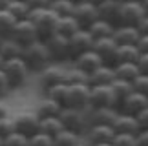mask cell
<instances>
[{
  "mask_svg": "<svg viewBox=\"0 0 148 146\" xmlns=\"http://www.w3.org/2000/svg\"><path fill=\"white\" fill-rule=\"evenodd\" d=\"M22 59H24V62L27 64V68L31 71H40L44 66H48L49 62H53L49 57V51L46 48V42L42 40V38H37V40H33L29 44H26V46H22Z\"/></svg>",
  "mask_w": 148,
  "mask_h": 146,
  "instance_id": "cell-1",
  "label": "cell"
},
{
  "mask_svg": "<svg viewBox=\"0 0 148 146\" xmlns=\"http://www.w3.org/2000/svg\"><path fill=\"white\" fill-rule=\"evenodd\" d=\"M62 126L68 132L79 133V135H84L90 126V117H88V110H79V108H62V111L59 113Z\"/></svg>",
  "mask_w": 148,
  "mask_h": 146,
  "instance_id": "cell-2",
  "label": "cell"
},
{
  "mask_svg": "<svg viewBox=\"0 0 148 146\" xmlns=\"http://www.w3.org/2000/svg\"><path fill=\"white\" fill-rule=\"evenodd\" d=\"M27 18L33 22V26L37 27L38 37L46 38L51 33H55L57 27V20H59V15L55 13L51 8H40V9H31Z\"/></svg>",
  "mask_w": 148,
  "mask_h": 146,
  "instance_id": "cell-3",
  "label": "cell"
},
{
  "mask_svg": "<svg viewBox=\"0 0 148 146\" xmlns=\"http://www.w3.org/2000/svg\"><path fill=\"white\" fill-rule=\"evenodd\" d=\"M46 42V48L49 51V57L53 62L70 64L71 62V49H70V38L60 33H51L49 37L42 38Z\"/></svg>",
  "mask_w": 148,
  "mask_h": 146,
  "instance_id": "cell-4",
  "label": "cell"
},
{
  "mask_svg": "<svg viewBox=\"0 0 148 146\" xmlns=\"http://www.w3.org/2000/svg\"><path fill=\"white\" fill-rule=\"evenodd\" d=\"M2 70H4L5 75H8V81H9V84H11L13 89H18V88L24 86V84L27 82V78H29V73H31V70L27 68V64L24 62L22 57H15V59L4 60Z\"/></svg>",
  "mask_w": 148,
  "mask_h": 146,
  "instance_id": "cell-5",
  "label": "cell"
},
{
  "mask_svg": "<svg viewBox=\"0 0 148 146\" xmlns=\"http://www.w3.org/2000/svg\"><path fill=\"white\" fill-rule=\"evenodd\" d=\"M113 106L119 108V100L113 93L112 84H93L90 86V99H88V110L92 108H104Z\"/></svg>",
  "mask_w": 148,
  "mask_h": 146,
  "instance_id": "cell-6",
  "label": "cell"
},
{
  "mask_svg": "<svg viewBox=\"0 0 148 146\" xmlns=\"http://www.w3.org/2000/svg\"><path fill=\"white\" fill-rule=\"evenodd\" d=\"M88 99H90V84H68V91L64 97L66 108L88 110Z\"/></svg>",
  "mask_w": 148,
  "mask_h": 146,
  "instance_id": "cell-7",
  "label": "cell"
},
{
  "mask_svg": "<svg viewBox=\"0 0 148 146\" xmlns=\"http://www.w3.org/2000/svg\"><path fill=\"white\" fill-rule=\"evenodd\" d=\"M13 121H15V132L26 137H31L40 132V117L35 111H20V113L13 115Z\"/></svg>",
  "mask_w": 148,
  "mask_h": 146,
  "instance_id": "cell-8",
  "label": "cell"
},
{
  "mask_svg": "<svg viewBox=\"0 0 148 146\" xmlns=\"http://www.w3.org/2000/svg\"><path fill=\"white\" fill-rule=\"evenodd\" d=\"M66 66L68 64H60V62H49L48 66L38 73V84H40L42 89H48L49 86L53 84H59V82H64V77H66Z\"/></svg>",
  "mask_w": 148,
  "mask_h": 146,
  "instance_id": "cell-9",
  "label": "cell"
},
{
  "mask_svg": "<svg viewBox=\"0 0 148 146\" xmlns=\"http://www.w3.org/2000/svg\"><path fill=\"white\" fill-rule=\"evenodd\" d=\"M145 16V9L139 0H123L119 5V20L117 24L137 26V22Z\"/></svg>",
  "mask_w": 148,
  "mask_h": 146,
  "instance_id": "cell-10",
  "label": "cell"
},
{
  "mask_svg": "<svg viewBox=\"0 0 148 146\" xmlns=\"http://www.w3.org/2000/svg\"><path fill=\"white\" fill-rule=\"evenodd\" d=\"M117 48L119 44L113 37H102V38H95L93 40V51L102 59L104 64H115V55H117Z\"/></svg>",
  "mask_w": 148,
  "mask_h": 146,
  "instance_id": "cell-11",
  "label": "cell"
},
{
  "mask_svg": "<svg viewBox=\"0 0 148 146\" xmlns=\"http://www.w3.org/2000/svg\"><path fill=\"white\" fill-rule=\"evenodd\" d=\"M11 37H13L16 42H20L22 46H26V44L37 40V38H40V37H38L37 27L33 26V22H31L29 18H20V20H16L13 31H11Z\"/></svg>",
  "mask_w": 148,
  "mask_h": 146,
  "instance_id": "cell-12",
  "label": "cell"
},
{
  "mask_svg": "<svg viewBox=\"0 0 148 146\" xmlns=\"http://www.w3.org/2000/svg\"><path fill=\"white\" fill-rule=\"evenodd\" d=\"M115 137V130L112 124H90L84 139L88 144H99V143H112Z\"/></svg>",
  "mask_w": 148,
  "mask_h": 146,
  "instance_id": "cell-13",
  "label": "cell"
},
{
  "mask_svg": "<svg viewBox=\"0 0 148 146\" xmlns=\"http://www.w3.org/2000/svg\"><path fill=\"white\" fill-rule=\"evenodd\" d=\"M73 16H75V20L79 22V26H81L82 29H88V27L99 18L97 5L88 4V2H77L75 4V11H73Z\"/></svg>",
  "mask_w": 148,
  "mask_h": 146,
  "instance_id": "cell-14",
  "label": "cell"
},
{
  "mask_svg": "<svg viewBox=\"0 0 148 146\" xmlns=\"http://www.w3.org/2000/svg\"><path fill=\"white\" fill-rule=\"evenodd\" d=\"M93 40L95 38L90 35L88 29H77L73 35L70 37V49H71V60L77 57V55H81L84 51H88V49L93 48Z\"/></svg>",
  "mask_w": 148,
  "mask_h": 146,
  "instance_id": "cell-15",
  "label": "cell"
},
{
  "mask_svg": "<svg viewBox=\"0 0 148 146\" xmlns=\"http://www.w3.org/2000/svg\"><path fill=\"white\" fill-rule=\"evenodd\" d=\"M146 106H148V97L134 89L132 93L126 95V97L119 102V111H124V113H130V115H137Z\"/></svg>",
  "mask_w": 148,
  "mask_h": 146,
  "instance_id": "cell-16",
  "label": "cell"
},
{
  "mask_svg": "<svg viewBox=\"0 0 148 146\" xmlns=\"http://www.w3.org/2000/svg\"><path fill=\"white\" fill-rule=\"evenodd\" d=\"M71 64L73 66H77L79 70H82L84 73H92L93 70H97L101 64H104L102 62V59L99 57L97 53L93 51V49H88V51H84V53H81V55H77L75 59L71 60Z\"/></svg>",
  "mask_w": 148,
  "mask_h": 146,
  "instance_id": "cell-17",
  "label": "cell"
},
{
  "mask_svg": "<svg viewBox=\"0 0 148 146\" xmlns=\"http://www.w3.org/2000/svg\"><path fill=\"white\" fill-rule=\"evenodd\" d=\"M112 126H113V130H115V133H132V135H135V133L141 130L135 115L124 113V111H119Z\"/></svg>",
  "mask_w": 148,
  "mask_h": 146,
  "instance_id": "cell-18",
  "label": "cell"
},
{
  "mask_svg": "<svg viewBox=\"0 0 148 146\" xmlns=\"http://www.w3.org/2000/svg\"><path fill=\"white\" fill-rule=\"evenodd\" d=\"M117 113H119V108H113V106L92 108V110H88L90 124H113Z\"/></svg>",
  "mask_w": 148,
  "mask_h": 146,
  "instance_id": "cell-19",
  "label": "cell"
},
{
  "mask_svg": "<svg viewBox=\"0 0 148 146\" xmlns=\"http://www.w3.org/2000/svg\"><path fill=\"white\" fill-rule=\"evenodd\" d=\"M113 38L117 40V44H135L141 37V33L137 29V26H130V24H117L113 29Z\"/></svg>",
  "mask_w": 148,
  "mask_h": 146,
  "instance_id": "cell-20",
  "label": "cell"
},
{
  "mask_svg": "<svg viewBox=\"0 0 148 146\" xmlns=\"http://www.w3.org/2000/svg\"><path fill=\"white\" fill-rule=\"evenodd\" d=\"M62 108H64V106H62L60 102H57V100L49 99L48 95H44V97L37 102L35 113L40 117V119H46V117H59Z\"/></svg>",
  "mask_w": 148,
  "mask_h": 146,
  "instance_id": "cell-21",
  "label": "cell"
},
{
  "mask_svg": "<svg viewBox=\"0 0 148 146\" xmlns=\"http://www.w3.org/2000/svg\"><path fill=\"white\" fill-rule=\"evenodd\" d=\"M113 78H115V70H113L112 64H101L97 70H93L88 75V84L93 86V84H112Z\"/></svg>",
  "mask_w": 148,
  "mask_h": 146,
  "instance_id": "cell-22",
  "label": "cell"
},
{
  "mask_svg": "<svg viewBox=\"0 0 148 146\" xmlns=\"http://www.w3.org/2000/svg\"><path fill=\"white\" fill-rule=\"evenodd\" d=\"M119 5L121 0H101L97 4V11H99V18H104L108 22L117 26L119 20Z\"/></svg>",
  "mask_w": 148,
  "mask_h": 146,
  "instance_id": "cell-23",
  "label": "cell"
},
{
  "mask_svg": "<svg viewBox=\"0 0 148 146\" xmlns=\"http://www.w3.org/2000/svg\"><path fill=\"white\" fill-rule=\"evenodd\" d=\"M0 55L4 57V60L20 57V55H22V44L16 42L11 35L2 37V38H0Z\"/></svg>",
  "mask_w": 148,
  "mask_h": 146,
  "instance_id": "cell-24",
  "label": "cell"
},
{
  "mask_svg": "<svg viewBox=\"0 0 148 146\" xmlns=\"http://www.w3.org/2000/svg\"><path fill=\"white\" fill-rule=\"evenodd\" d=\"M139 55L141 51L135 44H119L117 55H115V64L117 62H137Z\"/></svg>",
  "mask_w": 148,
  "mask_h": 146,
  "instance_id": "cell-25",
  "label": "cell"
},
{
  "mask_svg": "<svg viewBox=\"0 0 148 146\" xmlns=\"http://www.w3.org/2000/svg\"><path fill=\"white\" fill-rule=\"evenodd\" d=\"M113 70H115L117 78H124V81H130V82L137 75H141L137 62H117V64H113Z\"/></svg>",
  "mask_w": 148,
  "mask_h": 146,
  "instance_id": "cell-26",
  "label": "cell"
},
{
  "mask_svg": "<svg viewBox=\"0 0 148 146\" xmlns=\"http://www.w3.org/2000/svg\"><path fill=\"white\" fill-rule=\"evenodd\" d=\"M113 29H115V24L108 22L104 18H97L92 26L88 27L90 35L93 38H102V37H112L113 35Z\"/></svg>",
  "mask_w": 148,
  "mask_h": 146,
  "instance_id": "cell-27",
  "label": "cell"
},
{
  "mask_svg": "<svg viewBox=\"0 0 148 146\" xmlns=\"http://www.w3.org/2000/svg\"><path fill=\"white\" fill-rule=\"evenodd\" d=\"M77 29H81V26H79V22L75 20V16H73V15L71 16H59L55 33H60V35H64V37L70 38Z\"/></svg>",
  "mask_w": 148,
  "mask_h": 146,
  "instance_id": "cell-28",
  "label": "cell"
},
{
  "mask_svg": "<svg viewBox=\"0 0 148 146\" xmlns=\"http://www.w3.org/2000/svg\"><path fill=\"white\" fill-rule=\"evenodd\" d=\"M53 146H82V135L62 130L53 137Z\"/></svg>",
  "mask_w": 148,
  "mask_h": 146,
  "instance_id": "cell-29",
  "label": "cell"
},
{
  "mask_svg": "<svg viewBox=\"0 0 148 146\" xmlns=\"http://www.w3.org/2000/svg\"><path fill=\"white\" fill-rule=\"evenodd\" d=\"M5 9H8L16 20L27 18V15H29V11H31L29 4H27L26 0H9L8 5H5Z\"/></svg>",
  "mask_w": 148,
  "mask_h": 146,
  "instance_id": "cell-30",
  "label": "cell"
},
{
  "mask_svg": "<svg viewBox=\"0 0 148 146\" xmlns=\"http://www.w3.org/2000/svg\"><path fill=\"white\" fill-rule=\"evenodd\" d=\"M62 130H64V126H62L60 117H46V119H40V132L46 133V135L55 137Z\"/></svg>",
  "mask_w": 148,
  "mask_h": 146,
  "instance_id": "cell-31",
  "label": "cell"
},
{
  "mask_svg": "<svg viewBox=\"0 0 148 146\" xmlns=\"http://www.w3.org/2000/svg\"><path fill=\"white\" fill-rule=\"evenodd\" d=\"M66 84H88V73H84L82 70H79L77 66H73L71 62L66 66Z\"/></svg>",
  "mask_w": 148,
  "mask_h": 146,
  "instance_id": "cell-32",
  "label": "cell"
},
{
  "mask_svg": "<svg viewBox=\"0 0 148 146\" xmlns=\"http://www.w3.org/2000/svg\"><path fill=\"white\" fill-rule=\"evenodd\" d=\"M75 4L77 0H51L49 8L59 16H71L75 11Z\"/></svg>",
  "mask_w": 148,
  "mask_h": 146,
  "instance_id": "cell-33",
  "label": "cell"
},
{
  "mask_svg": "<svg viewBox=\"0 0 148 146\" xmlns=\"http://www.w3.org/2000/svg\"><path fill=\"white\" fill-rule=\"evenodd\" d=\"M112 88H113V93H115V97L117 100L121 102V100L126 97V95H130L134 91V84L130 82V81H124V78H113V82H112Z\"/></svg>",
  "mask_w": 148,
  "mask_h": 146,
  "instance_id": "cell-34",
  "label": "cell"
},
{
  "mask_svg": "<svg viewBox=\"0 0 148 146\" xmlns=\"http://www.w3.org/2000/svg\"><path fill=\"white\" fill-rule=\"evenodd\" d=\"M16 24V18L9 13L8 9H0V37L11 35L13 27Z\"/></svg>",
  "mask_w": 148,
  "mask_h": 146,
  "instance_id": "cell-35",
  "label": "cell"
},
{
  "mask_svg": "<svg viewBox=\"0 0 148 146\" xmlns=\"http://www.w3.org/2000/svg\"><path fill=\"white\" fill-rule=\"evenodd\" d=\"M66 91H68V84L66 82H59V84H53L49 86L48 89H44V95H48L49 99L57 100L64 106V97H66Z\"/></svg>",
  "mask_w": 148,
  "mask_h": 146,
  "instance_id": "cell-36",
  "label": "cell"
},
{
  "mask_svg": "<svg viewBox=\"0 0 148 146\" xmlns=\"http://www.w3.org/2000/svg\"><path fill=\"white\" fill-rule=\"evenodd\" d=\"M27 146H53V137L38 132L35 135L27 137Z\"/></svg>",
  "mask_w": 148,
  "mask_h": 146,
  "instance_id": "cell-37",
  "label": "cell"
},
{
  "mask_svg": "<svg viewBox=\"0 0 148 146\" xmlns=\"http://www.w3.org/2000/svg\"><path fill=\"white\" fill-rule=\"evenodd\" d=\"M15 132V121H13V117H11L9 113L8 115H4V117H0V137H8L9 133H13Z\"/></svg>",
  "mask_w": 148,
  "mask_h": 146,
  "instance_id": "cell-38",
  "label": "cell"
},
{
  "mask_svg": "<svg viewBox=\"0 0 148 146\" xmlns=\"http://www.w3.org/2000/svg\"><path fill=\"white\" fill-rule=\"evenodd\" d=\"M4 146H27V137L18 132H13L8 137H4Z\"/></svg>",
  "mask_w": 148,
  "mask_h": 146,
  "instance_id": "cell-39",
  "label": "cell"
},
{
  "mask_svg": "<svg viewBox=\"0 0 148 146\" xmlns=\"http://www.w3.org/2000/svg\"><path fill=\"white\" fill-rule=\"evenodd\" d=\"M112 144L113 146H135V135H132V133H115Z\"/></svg>",
  "mask_w": 148,
  "mask_h": 146,
  "instance_id": "cell-40",
  "label": "cell"
},
{
  "mask_svg": "<svg viewBox=\"0 0 148 146\" xmlns=\"http://www.w3.org/2000/svg\"><path fill=\"white\" fill-rule=\"evenodd\" d=\"M134 84V89L135 91H139V93H143L148 97V75H145V73H141V75H137L132 81Z\"/></svg>",
  "mask_w": 148,
  "mask_h": 146,
  "instance_id": "cell-41",
  "label": "cell"
},
{
  "mask_svg": "<svg viewBox=\"0 0 148 146\" xmlns=\"http://www.w3.org/2000/svg\"><path fill=\"white\" fill-rule=\"evenodd\" d=\"M11 84H9V81H8V75L4 73V70L0 68V99L2 97H5L9 91H11Z\"/></svg>",
  "mask_w": 148,
  "mask_h": 146,
  "instance_id": "cell-42",
  "label": "cell"
},
{
  "mask_svg": "<svg viewBox=\"0 0 148 146\" xmlns=\"http://www.w3.org/2000/svg\"><path fill=\"white\" fill-rule=\"evenodd\" d=\"M135 119H137L141 130H148V106H146L145 110H141L139 113L135 115Z\"/></svg>",
  "mask_w": 148,
  "mask_h": 146,
  "instance_id": "cell-43",
  "label": "cell"
},
{
  "mask_svg": "<svg viewBox=\"0 0 148 146\" xmlns=\"http://www.w3.org/2000/svg\"><path fill=\"white\" fill-rule=\"evenodd\" d=\"M135 146H148V130H139L135 133Z\"/></svg>",
  "mask_w": 148,
  "mask_h": 146,
  "instance_id": "cell-44",
  "label": "cell"
},
{
  "mask_svg": "<svg viewBox=\"0 0 148 146\" xmlns=\"http://www.w3.org/2000/svg\"><path fill=\"white\" fill-rule=\"evenodd\" d=\"M137 68L141 73L148 75V53H141L139 59H137Z\"/></svg>",
  "mask_w": 148,
  "mask_h": 146,
  "instance_id": "cell-45",
  "label": "cell"
},
{
  "mask_svg": "<svg viewBox=\"0 0 148 146\" xmlns=\"http://www.w3.org/2000/svg\"><path fill=\"white\" fill-rule=\"evenodd\" d=\"M27 4H29L31 9H40V8H49L51 0H26Z\"/></svg>",
  "mask_w": 148,
  "mask_h": 146,
  "instance_id": "cell-46",
  "label": "cell"
},
{
  "mask_svg": "<svg viewBox=\"0 0 148 146\" xmlns=\"http://www.w3.org/2000/svg\"><path fill=\"white\" fill-rule=\"evenodd\" d=\"M137 29H139L141 35H148V15H145L143 18L137 22Z\"/></svg>",
  "mask_w": 148,
  "mask_h": 146,
  "instance_id": "cell-47",
  "label": "cell"
},
{
  "mask_svg": "<svg viewBox=\"0 0 148 146\" xmlns=\"http://www.w3.org/2000/svg\"><path fill=\"white\" fill-rule=\"evenodd\" d=\"M137 48L141 53H148V35H141L137 40Z\"/></svg>",
  "mask_w": 148,
  "mask_h": 146,
  "instance_id": "cell-48",
  "label": "cell"
},
{
  "mask_svg": "<svg viewBox=\"0 0 148 146\" xmlns=\"http://www.w3.org/2000/svg\"><path fill=\"white\" fill-rule=\"evenodd\" d=\"M4 115H8V108H5L4 100L0 99V117H4Z\"/></svg>",
  "mask_w": 148,
  "mask_h": 146,
  "instance_id": "cell-49",
  "label": "cell"
},
{
  "mask_svg": "<svg viewBox=\"0 0 148 146\" xmlns=\"http://www.w3.org/2000/svg\"><path fill=\"white\" fill-rule=\"evenodd\" d=\"M141 5H143V9H145V15H148V0H139Z\"/></svg>",
  "mask_w": 148,
  "mask_h": 146,
  "instance_id": "cell-50",
  "label": "cell"
},
{
  "mask_svg": "<svg viewBox=\"0 0 148 146\" xmlns=\"http://www.w3.org/2000/svg\"><path fill=\"white\" fill-rule=\"evenodd\" d=\"M77 2H88V4H95V5H97L101 0H77Z\"/></svg>",
  "mask_w": 148,
  "mask_h": 146,
  "instance_id": "cell-51",
  "label": "cell"
},
{
  "mask_svg": "<svg viewBox=\"0 0 148 146\" xmlns=\"http://www.w3.org/2000/svg\"><path fill=\"white\" fill-rule=\"evenodd\" d=\"M9 0H0V9H5V5H8Z\"/></svg>",
  "mask_w": 148,
  "mask_h": 146,
  "instance_id": "cell-52",
  "label": "cell"
},
{
  "mask_svg": "<svg viewBox=\"0 0 148 146\" xmlns=\"http://www.w3.org/2000/svg\"><path fill=\"white\" fill-rule=\"evenodd\" d=\"M90 146H113L112 143H99V144H90Z\"/></svg>",
  "mask_w": 148,
  "mask_h": 146,
  "instance_id": "cell-53",
  "label": "cell"
},
{
  "mask_svg": "<svg viewBox=\"0 0 148 146\" xmlns=\"http://www.w3.org/2000/svg\"><path fill=\"white\" fill-rule=\"evenodd\" d=\"M2 64H4V57L0 55V68H2Z\"/></svg>",
  "mask_w": 148,
  "mask_h": 146,
  "instance_id": "cell-54",
  "label": "cell"
},
{
  "mask_svg": "<svg viewBox=\"0 0 148 146\" xmlns=\"http://www.w3.org/2000/svg\"><path fill=\"white\" fill-rule=\"evenodd\" d=\"M0 146H4V139L2 137H0Z\"/></svg>",
  "mask_w": 148,
  "mask_h": 146,
  "instance_id": "cell-55",
  "label": "cell"
},
{
  "mask_svg": "<svg viewBox=\"0 0 148 146\" xmlns=\"http://www.w3.org/2000/svg\"><path fill=\"white\" fill-rule=\"evenodd\" d=\"M0 38H2V37H0Z\"/></svg>",
  "mask_w": 148,
  "mask_h": 146,
  "instance_id": "cell-56",
  "label": "cell"
},
{
  "mask_svg": "<svg viewBox=\"0 0 148 146\" xmlns=\"http://www.w3.org/2000/svg\"><path fill=\"white\" fill-rule=\"evenodd\" d=\"M121 2H123V0H121Z\"/></svg>",
  "mask_w": 148,
  "mask_h": 146,
  "instance_id": "cell-57",
  "label": "cell"
}]
</instances>
